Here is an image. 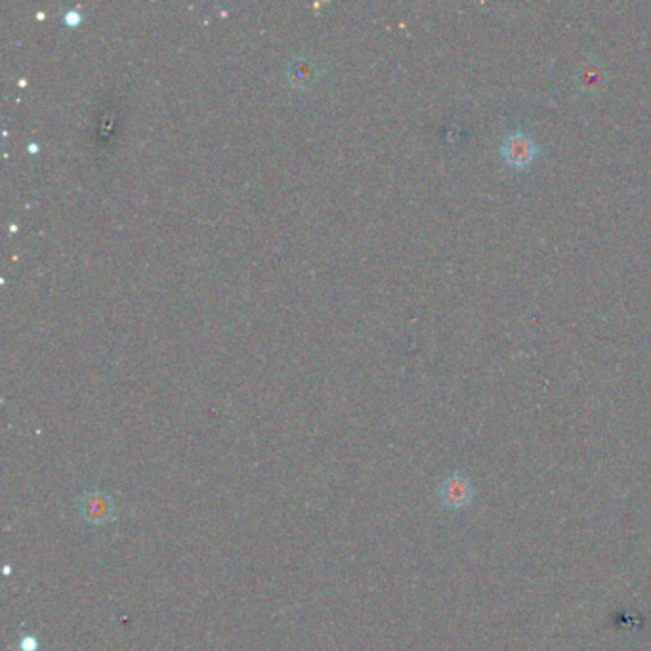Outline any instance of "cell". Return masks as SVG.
Returning a JSON list of instances; mask_svg holds the SVG:
<instances>
[{
    "mask_svg": "<svg viewBox=\"0 0 651 651\" xmlns=\"http://www.w3.org/2000/svg\"><path fill=\"white\" fill-rule=\"evenodd\" d=\"M35 647H37V640L31 636L24 638V642H21V649L24 651H35Z\"/></svg>",
    "mask_w": 651,
    "mask_h": 651,
    "instance_id": "cell-4",
    "label": "cell"
},
{
    "mask_svg": "<svg viewBox=\"0 0 651 651\" xmlns=\"http://www.w3.org/2000/svg\"><path fill=\"white\" fill-rule=\"evenodd\" d=\"M79 509L82 518L90 525H105L117 518L115 500L103 491H92L84 495L79 502Z\"/></svg>",
    "mask_w": 651,
    "mask_h": 651,
    "instance_id": "cell-3",
    "label": "cell"
},
{
    "mask_svg": "<svg viewBox=\"0 0 651 651\" xmlns=\"http://www.w3.org/2000/svg\"><path fill=\"white\" fill-rule=\"evenodd\" d=\"M499 152H500L502 161L509 166L518 168V171H523V168H528L537 159L539 147L530 134L518 131L502 140Z\"/></svg>",
    "mask_w": 651,
    "mask_h": 651,
    "instance_id": "cell-1",
    "label": "cell"
},
{
    "mask_svg": "<svg viewBox=\"0 0 651 651\" xmlns=\"http://www.w3.org/2000/svg\"><path fill=\"white\" fill-rule=\"evenodd\" d=\"M437 499L447 510L460 512L468 509L472 500L476 499V488L467 476L457 472L441 483L437 489Z\"/></svg>",
    "mask_w": 651,
    "mask_h": 651,
    "instance_id": "cell-2",
    "label": "cell"
}]
</instances>
